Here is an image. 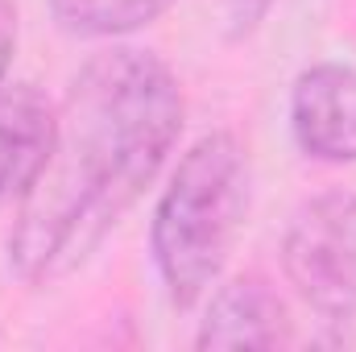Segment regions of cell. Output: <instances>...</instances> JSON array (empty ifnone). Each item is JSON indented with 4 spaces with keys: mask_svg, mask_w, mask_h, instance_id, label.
Listing matches in <instances>:
<instances>
[{
    "mask_svg": "<svg viewBox=\"0 0 356 352\" xmlns=\"http://www.w3.org/2000/svg\"><path fill=\"white\" fill-rule=\"evenodd\" d=\"M199 349H277L290 344V311L257 273H241L207 298L199 319Z\"/></svg>",
    "mask_w": 356,
    "mask_h": 352,
    "instance_id": "5",
    "label": "cell"
},
{
    "mask_svg": "<svg viewBox=\"0 0 356 352\" xmlns=\"http://www.w3.org/2000/svg\"><path fill=\"white\" fill-rule=\"evenodd\" d=\"M182 116V88L158 54L116 46L88 58L58 104L46 170L8 232L13 273L38 286L88 262L166 166Z\"/></svg>",
    "mask_w": 356,
    "mask_h": 352,
    "instance_id": "1",
    "label": "cell"
},
{
    "mask_svg": "<svg viewBox=\"0 0 356 352\" xmlns=\"http://www.w3.org/2000/svg\"><path fill=\"white\" fill-rule=\"evenodd\" d=\"M273 8V0H224V17H228V29L241 38L249 29H257V21Z\"/></svg>",
    "mask_w": 356,
    "mask_h": 352,
    "instance_id": "8",
    "label": "cell"
},
{
    "mask_svg": "<svg viewBox=\"0 0 356 352\" xmlns=\"http://www.w3.org/2000/svg\"><path fill=\"white\" fill-rule=\"evenodd\" d=\"M249 199L253 166L236 133H203L178 158L149 224L154 265L178 311H191L220 282L245 228Z\"/></svg>",
    "mask_w": 356,
    "mask_h": 352,
    "instance_id": "2",
    "label": "cell"
},
{
    "mask_svg": "<svg viewBox=\"0 0 356 352\" xmlns=\"http://www.w3.org/2000/svg\"><path fill=\"white\" fill-rule=\"evenodd\" d=\"M58 108L33 83L0 88V207L21 203L54 150Z\"/></svg>",
    "mask_w": 356,
    "mask_h": 352,
    "instance_id": "6",
    "label": "cell"
},
{
    "mask_svg": "<svg viewBox=\"0 0 356 352\" xmlns=\"http://www.w3.org/2000/svg\"><path fill=\"white\" fill-rule=\"evenodd\" d=\"M13 54H17V4L0 0V88L13 67Z\"/></svg>",
    "mask_w": 356,
    "mask_h": 352,
    "instance_id": "9",
    "label": "cell"
},
{
    "mask_svg": "<svg viewBox=\"0 0 356 352\" xmlns=\"http://www.w3.org/2000/svg\"><path fill=\"white\" fill-rule=\"evenodd\" d=\"M290 129L307 158L327 166L356 162V67H307L290 88Z\"/></svg>",
    "mask_w": 356,
    "mask_h": 352,
    "instance_id": "4",
    "label": "cell"
},
{
    "mask_svg": "<svg viewBox=\"0 0 356 352\" xmlns=\"http://www.w3.org/2000/svg\"><path fill=\"white\" fill-rule=\"evenodd\" d=\"M282 273L327 323L356 315V195L323 191L307 199L282 237Z\"/></svg>",
    "mask_w": 356,
    "mask_h": 352,
    "instance_id": "3",
    "label": "cell"
},
{
    "mask_svg": "<svg viewBox=\"0 0 356 352\" xmlns=\"http://www.w3.org/2000/svg\"><path fill=\"white\" fill-rule=\"evenodd\" d=\"M178 0H50V13L63 33L83 42H116L145 25H154L162 13H170Z\"/></svg>",
    "mask_w": 356,
    "mask_h": 352,
    "instance_id": "7",
    "label": "cell"
}]
</instances>
